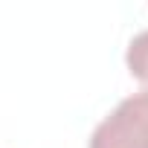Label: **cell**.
<instances>
[{"mask_svg":"<svg viewBox=\"0 0 148 148\" xmlns=\"http://www.w3.org/2000/svg\"><path fill=\"white\" fill-rule=\"evenodd\" d=\"M90 148H148V90L125 96L93 128Z\"/></svg>","mask_w":148,"mask_h":148,"instance_id":"cell-1","label":"cell"},{"mask_svg":"<svg viewBox=\"0 0 148 148\" xmlns=\"http://www.w3.org/2000/svg\"><path fill=\"white\" fill-rule=\"evenodd\" d=\"M125 67L142 84V90H148V29H142L131 38V44L125 49Z\"/></svg>","mask_w":148,"mask_h":148,"instance_id":"cell-2","label":"cell"}]
</instances>
